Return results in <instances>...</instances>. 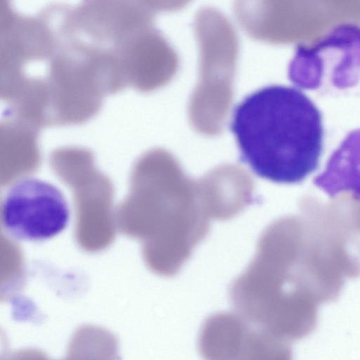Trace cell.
<instances>
[{"mask_svg": "<svg viewBox=\"0 0 360 360\" xmlns=\"http://www.w3.org/2000/svg\"><path fill=\"white\" fill-rule=\"evenodd\" d=\"M230 129L240 160L260 178L300 183L319 166L322 115L297 88L273 84L248 94L235 107Z\"/></svg>", "mask_w": 360, "mask_h": 360, "instance_id": "1", "label": "cell"}, {"mask_svg": "<svg viewBox=\"0 0 360 360\" xmlns=\"http://www.w3.org/2000/svg\"><path fill=\"white\" fill-rule=\"evenodd\" d=\"M314 184L331 198L348 192L360 200V129L346 135Z\"/></svg>", "mask_w": 360, "mask_h": 360, "instance_id": "4", "label": "cell"}, {"mask_svg": "<svg viewBox=\"0 0 360 360\" xmlns=\"http://www.w3.org/2000/svg\"><path fill=\"white\" fill-rule=\"evenodd\" d=\"M70 210L61 191L34 176H25L7 189L1 207L6 233L18 241L40 242L63 232Z\"/></svg>", "mask_w": 360, "mask_h": 360, "instance_id": "2", "label": "cell"}, {"mask_svg": "<svg viewBox=\"0 0 360 360\" xmlns=\"http://www.w3.org/2000/svg\"><path fill=\"white\" fill-rule=\"evenodd\" d=\"M314 47L300 46L288 67L289 79L303 89H317L326 73L338 87L354 85L360 72V27L342 25Z\"/></svg>", "mask_w": 360, "mask_h": 360, "instance_id": "3", "label": "cell"}, {"mask_svg": "<svg viewBox=\"0 0 360 360\" xmlns=\"http://www.w3.org/2000/svg\"><path fill=\"white\" fill-rule=\"evenodd\" d=\"M251 324L238 314L221 311L200 326L198 349L203 360H236Z\"/></svg>", "mask_w": 360, "mask_h": 360, "instance_id": "5", "label": "cell"}, {"mask_svg": "<svg viewBox=\"0 0 360 360\" xmlns=\"http://www.w3.org/2000/svg\"><path fill=\"white\" fill-rule=\"evenodd\" d=\"M236 360H292L288 342L251 325Z\"/></svg>", "mask_w": 360, "mask_h": 360, "instance_id": "6", "label": "cell"}]
</instances>
